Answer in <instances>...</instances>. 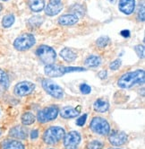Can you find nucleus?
I'll use <instances>...</instances> for the list:
<instances>
[{
	"mask_svg": "<svg viewBox=\"0 0 145 149\" xmlns=\"http://www.w3.org/2000/svg\"><path fill=\"white\" fill-rule=\"evenodd\" d=\"M144 80H145L144 70L139 69V70L124 74L118 79L117 84L122 89H129L134 86H136V84H143Z\"/></svg>",
	"mask_w": 145,
	"mask_h": 149,
	"instance_id": "1",
	"label": "nucleus"
},
{
	"mask_svg": "<svg viewBox=\"0 0 145 149\" xmlns=\"http://www.w3.org/2000/svg\"><path fill=\"white\" fill-rule=\"evenodd\" d=\"M86 69L80 67H63V66H57L54 64L47 65L44 68V72L49 77H60L64 76L66 73L72 72H82Z\"/></svg>",
	"mask_w": 145,
	"mask_h": 149,
	"instance_id": "2",
	"label": "nucleus"
},
{
	"mask_svg": "<svg viewBox=\"0 0 145 149\" xmlns=\"http://www.w3.org/2000/svg\"><path fill=\"white\" fill-rule=\"evenodd\" d=\"M66 135V131L62 127L55 126L50 127L43 134V140L48 145H55L63 139Z\"/></svg>",
	"mask_w": 145,
	"mask_h": 149,
	"instance_id": "3",
	"label": "nucleus"
},
{
	"mask_svg": "<svg viewBox=\"0 0 145 149\" xmlns=\"http://www.w3.org/2000/svg\"><path fill=\"white\" fill-rule=\"evenodd\" d=\"M36 55L39 60L45 65H51L53 64L57 58V53L53 48L47 45H41L36 50Z\"/></svg>",
	"mask_w": 145,
	"mask_h": 149,
	"instance_id": "4",
	"label": "nucleus"
},
{
	"mask_svg": "<svg viewBox=\"0 0 145 149\" xmlns=\"http://www.w3.org/2000/svg\"><path fill=\"white\" fill-rule=\"evenodd\" d=\"M36 43L35 37L30 33H23L14 41V47L18 51H25L32 48Z\"/></svg>",
	"mask_w": 145,
	"mask_h": 149,
	"instance_id": "5",
	"label": "nucleus"
},
{
	"mask_svg": "<svg viewBox=\"0 0 145 149\" xmlns=\"http://www.w3.org/2000/svg\"><path fill=\"white\" fill-rule=\"evenodd\" d=\"M90 127L94 133L101 136H107L110 132V126L108 122L105 119H103L102 117L93 118L90 122Z\"/></svg>",
	"mask_w": 145,
	"mask_h": 149,
	"instance_id": "6",
	"label": "nucleus"
},
{
	"mask_svg": "<svg viewBox=\"0 0 145 149\" xmlns=\"http://www.w3.org/2000/svg\"><path fill=\"white\" fill-rule=\"evenodd\" d=\"M42 87L48 93L50 96H52L56 99H62L64 97V91L57 84L49 79L42 80Z\"/></svg>",
	"mask_w": 145,
	"mask_h": 149,
	"instance_id": "7",
	"label": "nucleus"
},
{
	"mask_svg": "<svg viewBox=\"0 0 145 149\" xmlns=\"http://www.w3.org/2000/svg\"><path fill=\"white\" fill-rule=\"evenodd\" d=\"M58 109L55 106H49V107L44 108L38 111L37 114V120L39 122L41 123H46L49 122L51 120H54L57 119L58 115Z\"/></svg>",
	"mask_w": 145,
	"mask_h": 149,
	"instance_id": "8",
	"label": "nucleus"
},
{
	"mask_svg": "<svg viewBox=\"0 0 145 149\" xmlns=\"http://www.w3.org/2000/svg\"><path fill=\"white\" fill-rule=\"evenodd\" d=\"M35 89V84L30 81H23L18 83L14 86V94L20 97H23L32 93Z\"/></svg>",
	"mask_w": 145,
	"mask_h": 149,
	"instance_id": "9",
	"label": "nucleus"
},
{
	"mask_svg": "<svg viewBox=\"0 0 145 149\" xmlns=\"http://www.w3.org/2000/svg\"><path fill=\"white\" fill-rule=\"evenodd\" d=\"M127 135L123 132V131H113L112 133H110L108 140L110 142V144H112L115 146H122L124 144H126L127 141Z\"/></svg>",
	"mask_w": 145,
	"mask_h": 149,
	"instance_id": "10",
	"label": "nucleus"
},
{
	"mask_svg": "<svg viewBox=\"0 0 145 149\" xmlns=\"http://www.w3.org/2000/svg\"><path fill=\"white\" fill-rule=\"evenodd\" d=\"M118 9L125 15H132L135 9V0H119Z\"/></svg>",
	"mask_w": 145,
	"mask_h": 149,
	"instance_id": "11",
	"label": "nucleus"
},
{
	"mask_svg": "<svg viewBox=\"0 0 145 149\" xmlns=\"http://www.w3.org/2000/svg\"><path fill=\"white\" fill-rule=\"evenodd\" d=\"M81 142V135L77 131H71L64 136V146H78Z\"/></svg>",
	"mask_w": 145,
	"mask_h": 149,
	"instance_id": "12",
	"label": "nucleus"
},
{
	"mask_svg": "<svg viewBox=\"0 0 145 149\" xmlns=\"http://www.w3.org/2000/svg\"><path fill=\"white\" fill-rule=\"evenodd\" d=\"M9 135H10V136L16 138V139L24 140L28 136V131L26 130V127H24L23 126H16L10 130Z\"/></svg>",
	"mask_w": 145,
	"mask_h": 149,
	"instance_id": "13",
	"label": "nucleus"
},
{
	"mask_svg": "<svg viewBox=\"0 0 145 149\" xmlns=\"http://www.w3.org/2000/svg\"><path fill=\"white\" fill-rule=\"evenodd\" d=\"M79 18L72 14H67V15H64L59 17L58 19V24L60 25L63 26H71V25H75L78 23Z\"/></svg>",
	"mask_w": 145,
	"mask_h": 149,
	"instance_id": "14",
	"label": "nucleus"
},
{
	"mask_svg": "<svg viewBox=\"0 0 145 149\" xmlns=\"http://www.w3.org/2000/svg\"><path fill=\"white\" fill-rule=\"evenodd\" d=\"M62 9H63V4L60 3H48L45 7V13L48 16H55L58 15Z\"/></svg>",
	"mask_w": 145,
	"mask_h": 149,
	"instance_id": "15",
	"label": "nucleus"
},
{
	"mask_svg": "<svg viewBox=\"0 0 145 149\" xmlns=\"http://www.w3.org/2000/svg\"><path fill=\"white\" fill-rule=\"evenodd\" d=\"M81 111L77 108H74V107H69V106H66V107H64L60 111V115L62 118L64 119H72V118H76L80 115Z\"/></svg>",
	"mask_w": 145,
	"mask_h": 149,
	"instance_id": "16",
	"label": "nucleus"
},
{
	"mask_svg": "<svg viewBox=\"0 0 145 149\" xmlns=\"http://www.w3.org/2000/svg\"><path fill=\"white\" fill-rule=\"evenodd\" d=\"M60 56L64 60L67 62H72L75 61L77 58V54L70 48H64L60 51Z\"/></svg>",
	"mask_w": 145,
	"mask_h": 149,
	"instance_id": "17",
	"label": "nucleus"
},
{
	"mask_svg": "<svg viewBox=\"0 0 145 149\" xmlns=\"http://www.w3.org/2000/svg\"><path fill=\"white\" fill-rule=\"evenodd\" d=\"M29 6L32 12L39 13L45 8V0H29Z\"/></svg>",
	"mask_w": 145,
	"mask_h": 149,
	"instance_id": "18",
	"label": "nucleus"
},
{
	"mask_svg": "<svg viewBox=\"0 0 145 149\" xmlns=\"http://www.w3.org/2000/svg\"><path fill=\"white\" fill-rule=\"evenodd\" d=\"M93 107H94V110L97 112H106L109 109V104L106 101H103L101 99H99V100H97L94 102Z\"/></svg>",
	"mask_w": 145,
	"mask_h": 149,
	"instance_id": "19",
	"label": "nucleus"
},
{
	"mask_svg": "<svg viewBox=\"0 0 145 149\" xmlns=\"http://www.w3.org/2000/svg\"><path fill=\"white\" fill-rule=\"evenodd\" d=\"M100 64H101V58L95 55L89 56L85 60V65L89 68H97Z\"/></svg>",
	"mask_w": 145,
	"mask_h": 149,
	"instance_id": "20",
	"label": "nucleus"
},
{
	"mask_svg": "<svg viewBox=\"0 0 145 149\" xmlns=\"http://www.w3.org/2000/svg\"><path fill=\"white\" fill-rule=\"evenodd\" d=\"M3 149H25V147L18 140H8L4 144Z\"/></svg>",
	"mask_w": 145,
	"mask_h": 149,
	"instance_id": "21",
	"label": "nucleus"
},
{
	"mask_svg": "<svg viewBox=\"0 0 145 149\" xmlns=\"http://www.w3.org/2000/svg\"><path fill=\"white\" fill-rule=\"evenodd\" d=\"M70 11H71L72 15H76L78 18H79V17H82V16L84 15V14H85L84 7L82 6L81 5H79V4L72 5V6L70 7Z\"/></svg>",
	"mask_w": 145,
	"mask_h": 149,
	"instance_id": "22",
	"label": "nucleus"
},
{
	"mask_svg": "<svg viewBox=\"0 0 145 149\" xmlns=\"http://www.w3.org/2000/svg\"><path fill=\"white\" fill-rule=\"evenodd\" d=\"M44 22V19L42 16H39V15H35V16H32L30 17L28 21V24L30 27L32 28H37L39 26H40L41 24H43Z\"/></svg>",
	"mask_w": 145,
	"mask_h": 149,
	"instance_id": "23",
	"label": "nucleus"
},
{
	"mask_svg": "<svg viewBox=\"0 0 145 149\" xmlns=\"http://www.w3.org/2000/svg\"><path fill=\"white\" fill-rule=\"evenodd\" d=\"M9 84H10V82H9V77L7 76V74L4 70L0 69V87L6 90L9 87Z\"/></svg>",
	"mask_w": 145,
	"mask_h": 149,
	"instance_id": "24",
	"label": "nucleus"
},
{
	"mask_svg": "<svg viewBox=\"0 0 145 149\" xmlns=\"http://www.w3.org/2000/svg\"><path fill=\"white\" fill-rule=\"evenodd\" d=\"M36 118L32 112H25L22 115V123L23 125L29 126L34 123Z\"/></svg>",
	"mask_w": 145,
	"mask_h": 149,
	"instance_id": "25",
	"label": "nucleus"
},
{
	"mask_svg": "<svg viewBox=\"0 0 145 149\" xmlns=\"http://www.w3.org/2000/svg\"><path fill=\"white\" fill-rule=\"evenodd\" d=\"M14 21H15V17L14 15L12 14L6 15L2 19V26L4 28H10L14 24Z\"/></svg>",
	"mask_w": 145,
	"mask_h": 149,
	"instance_id": "26",
	"label": "nucleus"
},
{
	"mask_svg": "<svg viewBox=\"0 0 145 149\" xmlns=\"http://www.w3.org/2000/svg\"><path fill=\"white\" fill-rule=\"evenodd\" d=\"M109 42H110V40L108 36H102V37H99L96 40V44L99 48H105L108 45Z\"/></svg>",
	"mask_w": 145,
	"mask_h": 149,
	"instance_id": "27",
	"label": "nucleus"
},
{
	"mask_svg": "<svg viewBox=\"0 0 145 149\" xmlns=\"http://www.w3.org/2000/svg\"><path fill=\"white\" fill-rule=\"evenodd\" d=\"M102 147H103V144L99 140H93L90 142L87 146L88 149H102Z\"/></svg>",
	"mask_w": 145,
	"mask_h": 149,
	"instance_id": "28",
	"label": "nucleus"
},
{
	"mask_svg": "<svg viewBox=\"0 0 145 149\" xmlns=\"http://www.w3.org/2000/svg\"><path fill=\"white\" fill-rule=\"evenodd\" d=\"M137 17H138V20L140 21V22H144L145 15H144V4H143V2L139 5Z\"/></svg>",
	"mask_w": 145,
	"mask_h": 149,
	"instance_id": "29",
	"label": "nucleus"
},
{
	"mask_svg": "<svg viewBox=\"0 0 145 149\" xmlns=\"http://www.w3.org/2000/svg\"><path fill=\"white\" fill-rule=\"evenodd\" d=\"M134 50L137 53L139 58H144V46L143 45H136L134 47Z\"/></svg>",
	"mask_w": 145,
	"mask_h": 149,
	"instance_id": "30",
	"label": "nucleus"
},
{
	"mask_svg": "<svg viewBox=\"0 0 145 149\" xmlns=\"http://www.w3.org/2000/svg\"><path fill=\"white\" fill-rule=\"evenodd\" d=\"M122 65V62L120 59H116V60H114L112 63H110V65H109V68L111 70H117Z\"/></svg>",
	"mask_w": 145,
	"mask_h": 149,
	"instance_id": "31",
	"label": "nucleus"
},
{
	"mask_svg": "<svg viewBox=\"0 0 145 149\" xmlns=\"http://www.w3.org/2000/svg\"><path fill=\"white\" fill-rule=\"evenodd\" d=\"M80 90H81V93H84V94H89V93L91 92L90 86H88V84H81Z\"/></svg>",
	"mask_w": 145,
	"mask_h": 149,
	"instance_id": "32",
	"label": "nucleus"
},
{
	"mask_svg": "<svg viewBox=\"0 0 145 149\" xmlns=\"http://www.w3.org/2000/svg\"><path fill=\"white\" fill-rule=\"evenodd\" d=\"M86 120H87V114H84L82 116L79 117V118L77 119L76 120V124L79 126V127H81L84 126L86 122Z\"/></svg>",
	"mask_w": 145,
	"mask_h": 149,
	"instance_id": "33",
	"label": "nucleus"
},
{
	"mask_svg": "<svg viewBox=\"0 0 145 149\" xmlns=\"http://www.w3.org/2000/svg\"><path fill=\"white\" fill-rule=\"evenodd\" d=\"M107 74H108V72L106 70H102L98 74V76L101 79H105V78H107Z\"/></svg>",
	"mask_w": 145,
	"mask_h": 149,
	"instance_id": "34",
	"label": "nucleus"
},
{
	"mask_svg": "<svg viewBox=\"0 0 145 149\" xmlns=\"http://www.w3.org/2000/svg\"><path fill=\"white\" fill-rule=\"evenodd\" d=\"M30 138L32 139H36V138L39 136V131L37 130H32V132H30Z\"/></svg>",
	"mask_w": 145,
	"mask_h": 149,
	"instance_id": "35",
	"label": "nucleus"
},
{
	"mask_svg": "<svg viewBox=\"0 0 145 149\" xmlns=\"http://www.w3.org/2000/svg\"><path fill=\"white\" fill-rule=\"evenodd\" d=\"M121 35L124 38H128L130 36V31L128 30H124V31H121Z\"/></svg>",
	"mask_w": 145,
	"mask_h": 149,
	"instance_id": "36",
	"label": "nucleus"
},
{
	"mask_svg": "<svg viewBox=\"0 0 145 149\" xmlns=\"http://www.w3.org/2000/svg\"><path fill=\"white\" fill-rule=\"evenodd\" d=\"M65 149H78L77 146H66Z\"/></svg>",
	"mask_w": 145,
	"mask_h": 149,
	"instance_id": "37",
	"label": "nucleus"
},
{
	"mask_svg": "<svg viewBox=\"0 0 145 149\" xmlns=\"http://www.w3.org/2000/svg\"><path fill=\"white\" fill-rule=\"evenodd\" d=\"M50 3H60L61 0H49Z\"/></svg>",
	"mask_w": 145,
	"mask_h": 149,
	"instance_id": "38",
	"label": "nucleus"
},
{
	"mask_svg": "<svg viewBox=\"0 0 145 149\" xmlns=\"http://www.w3.org/2000/svg\"><path fill=\"white\" fill-rule=\"evenodd\" d=\"M108 1L110 4H115V3H117V0H108Z\"/></svg>",
	"mask_w": 145,
	"mask_h": 149,
	"instance_id": "39",
	"label": "nucleus"
},
{
	"mask_svg": "<svg viewBox=\"0 0 145 149\" xmlns=\"http://www.w3.org/2000/svg\"><path fill=\"white\" fill-rule=\"evenodd\" d=\"M2 9H3V6H2V5H1V4H0V13H1Z\"/></svg>",
	"mask_w": 145,
	"mask_h": 149,
	"instance_id": "40",
	"label": "nucleus"
},
{
	"mask_svg": "<svg viewBox=\"0 0 145 149\" xmlns=\"http://www.w3.org/2000/svg\"><path fill=\"white\" fill-rule=\"evenodd\" d=\"M1 134H2V130H1V129H0V136H1Z\"/></svg>",
	"mask_w": 145,
	"mask_h": 149,
	"instance_id": "41",
	"label": "nucleus"
},
{
	"mask_svg": "<svg viewBox=\"0 0 145 149\" xmlns=\"http://www.w3.org/2000/svg\"><path fill=\"white\" fill-rule=\"evenodd\" d=\"M2 1H7V0H2Z\"/></svg>",
	"mask_w": 145,
	"mask_h": 149,
	"instance_id": "42",
	"label": "nucleus"
},
{
	"mask_svg": "<svg viewBox=\"0 0 145 149\" xmlns=\"http://www.w3.org/2000/svg\"><path fill=\"white\" fill-rule=\"evenodd\" d=\"M113 149H119V148H113Z\"/></svg>",
	"mask_w": 145,
	"mask_h": 149,
	"instance_id": "43",
	"label": "nucleus"
}]
</instances>
